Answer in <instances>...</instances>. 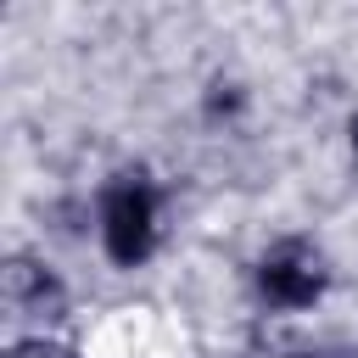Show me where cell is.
Instances as JSON below:
<instances>
[{
    "label": "cell",
    "instance_id": "6da1fadb",
    "mask_svg": "<svg viewBox=\"0 0 358 358\" xmlns=\"http://www.w3.org/2000/svg\"><path fill=\"white\" fill-rule=\"evenodd\" d=\"M101 246L123 268L151 257V246H157V190L145 179L123 173L117 185H106V196H101Z\"/></svg>",
    "mask_w": 358,
    "mask_h": 358
},
{
    "label": "cell",
    "instance_id": "7a4b0ae2",
    "mask_svg": "<svg viewBox=\"0 0 358 358\" xmlns=\"http://www.w3.org/2000/svg\"><path fill=\"white\" fill-rule=\"evenodd\" d=\"M257 291L268 296V308H308L319 291H324V268H319V252L308 246H280L257 263Z\"/></svg>",
    "mask_w": 358,
    "mask_h": 358
},
{
    "label": "cell",
    "instance_id": "3957f363",
    "mask_svg": "<svg viewBox=\"0 0 358 358\" xmlns=\"http://www.w3.org/2000/svg\"><path fill=\"white\" fill-rule=\"evenodd\" d=\"M352 157H358V123H352Z\"/></svg>",
    "mask_w": 358,
    "mask_h": 358
}]
</instances>
